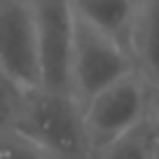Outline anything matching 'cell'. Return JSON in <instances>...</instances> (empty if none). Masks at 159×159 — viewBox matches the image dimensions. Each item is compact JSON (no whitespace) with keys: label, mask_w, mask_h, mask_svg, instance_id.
Segmentation results:
<instances>
[{"label":"cell","mask_w":159,"mask_h":159,"mask_svg":"<svg viewBox=\"0 0 159 159\" xmlns=\"http://www.w3.org/2000/svg\"><path fill=\"white\" fill-rule=\"evenodd\" d=\"M152 87L138 70L119 77L82 105V119L91 152H98L152 115Z\"/></svg>","instance_id":"7a4b0ae2"},{"label":"cell","mask_w":159,"mask_h":159,"mask_svg":"<svg viewBox=\"0 0 159 159\" xmlns=\"http://www.w3.org/2000/svg\"><path fill=\"white\" fill-rule=\"evenodd\" d=\"M134 70L136 63L126 49H122L110 38L75 19L68 91L80 103V108L91 96H96L98 91H103L105 87H110L112 82Z\"/></svg>","instance_id":"3957f363"},{"label":"cell","mask_w":159,"mask_h":159,"mask_svg":"<svg viewBox=\"0 0 159 159\" xmlns=\"http://www.w3.org/2000/svg\"><path fill=\"white\" fill-rule=\"evenodd\" d=\"M38 42L40 87L49 91H68L70 52H73L75 16L68 0H30Z\"/></svg>","instance_id":"277c9868"},{"label":"cell","mask_w":159,"mask_h":159,"mask_svg":"<svg viewBox=\"0 0 159 159\" xmlns=\"http://www.w3.org/2000/svg\"><path fill=\"white\" fill-rule=\"evenodd\" d=\"M12 129L49 159H94L80 103L66 91H24Z\"/></svg>","instance_id":"6da1fadb"},{"label":"cell","mask_w":159,"mask_h":159,"mask_svg":"<svg viewBox=\"0 0 159 159\" xmlns=\"http://www.w3.org/2000/svg\"><path fill=\"white\" fill-rule=\"evenodd\" d=\"M0 159H49L38 145L16 134L14 129L0 131Z\"/></svg>","instance_id":"9c48e42d"},{"label":"cell","mask_w":159,"mask_h":159,"mask_svg":"<svg viewBox=\"0 0 159 159\" xmlns=\"http://www.w3.org/2000/svg\"><path fill=\"white\" fill-rule=\"evenodd\" d=\"M131 54L136 70L159 94V0H140Z\"/></svg>","instance_id":"52a82bcc"},{"label":"cell","mask_w":159,"mask_h":159,"mask_svg":"<svg viewBox=\"0 0 159 159\" xmlns=\"http://www.w3.org/2000/svg\"><path fill=\"white\" fill-rule=\"evenodd\" d=\"M75 19L98 30L131 54L140 0H68ZM134 59V54H131Z\"/></svg>","instance_id":"8992f818"},{"label":"cell","mask_w":159,"mask_h":159,"mask_svg":"<svg viewBox=\"0 0 159 159\" xmlns=\"http://www.w3.org/2000/svg\"><path fill=\"white\" fill-rule=\"evenodd\" d=\"M21 96H24V91L0 75V131L12 129L21 105Z\"/></svg>","instance_id":"30bf717a"},{"label":"cell","mask_w":159,"mask_h":159,"mask_svg":"<svg viewBox=\"0 0 159 159\" xmlns=\"http://www.w3.org/2000/svg\"><path fill=\"white\" fill-rule=\"evenodd\" d=\"M159 138V117L150 115L138 126L119 136L94 154V159H154V143Z\"/></svg>","instance_id":"ba28073f"},{"label":"cell","mask_w":159,"mask_h":159,"mask_svg":"<svg viewBox=\"0 0 159 159\" xmlns=\"http://www.w3.org/2000/svg\"><path fill=\"white\" fill-rule=\"evenodd\" d=\"M0 75L21 91L40 87L30 0H0Z\"/></svg>","instance_id":"5b68a950"},{"label":"cell","mask_w":159,"mask_h":159,"mask_svg":"<svg viewBox=\"0 0 159 159\" xmlns=\"http://www.w3.org/2000/svg\"><path fill=\"white\" fill-rule=\"evenodd\" d=\"M154 159H159V138H157V143H154Z\"/></svg>","instance_id":"8fae6325"}]
</instances>
